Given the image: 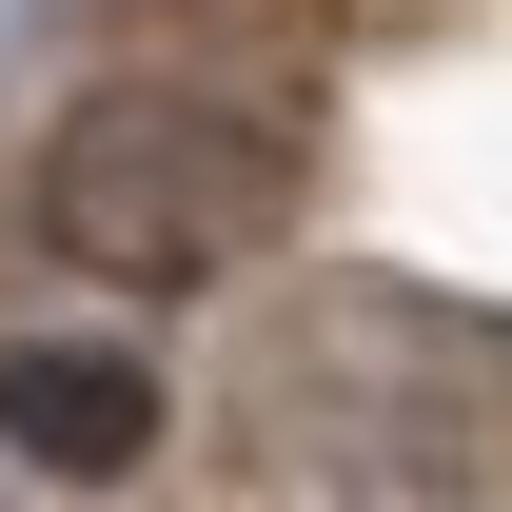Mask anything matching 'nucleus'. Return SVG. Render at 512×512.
Listing matches in <instances>:
<instances>
[{"mask_svg": "<svg viewBox=\"0 0 512 512\" xmlns=\"http://www.w3.org/2000/svg\"><path fill=\"white\" fill-rule=\"evenodd\" d=\"M276 217V138L256 119H197V99H79L40 138V237L79 276H138V296H178L217 256Z\"/></svg>", "mask_w": 512, "mask_h": 512, "instance_id": "1", "label": "nucleus"}, {"mask_svg": "<svg viewBox=\"0 0 512 512\" xmlns=\"http://www.w3.org/2000/svg\"><path fill=\"white\" fill-rule=\"evenodd\" d=\"M0 453H40V473H138V453H158V375H138L119 335H20V355H0Z\"/></svg>", "mask_w": 512, "mask_h": 512, "instance_id": "2", "label": "nucleus"}]
</instances>
